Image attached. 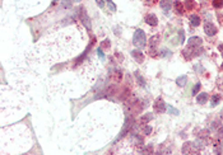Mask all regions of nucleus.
<instances>
[{"mask_svg": "<svg viewBox=\"0 0 223 155\" xmlns=\"http://www.w3.org/2000/svg\"><path fill=\"white\" fill-rule=\"evenodd\" d=\"M167 109H168V113H171V114H175V116H177V114L180 113L179 111L176 109V108H174V107H172V106H168V107H167Z\"/></svg>", "mask_w": 223, "mask_h": 155, "instance_id": "nucleus-25", "label": "nucleus"}, {"mask_svg": "<svg viewBox=\"0 0 223 155\" xmlns=\"http://www.w3.org/2000/svg\"><path fill=\"white\" fill-rule=\"evenodd\" d=\"M221 117H222V120H223V109H222V112H221Z\"/></svg>", "mask_w": 223, "mask_h": 155, "instance_id": "nucleus-37", "label": "nucleus"}, {"mask_svg": "<svg viewBox=\"0 0 223 155\" xmlns=\"http://www.w3.org/2000/svg\"><path fill=\"white\" fill-rule=\"evenodd\" d=\"M199 90H200V83H196L195 86H194V89H192V95H195Z\"/></svg>", "mask_w": 223, "mask_h": 155, "instance_id": "nucleus-27", "label": "nucleus"}, {"mask_svg": "<svg viewBox=\"0 0 223 155\" xmlns=\"http://www.w3.org/2000/svg\"><path fill=\"white\" fill-rule=\"evenodd\" d=\"M108 46H110V41H108V39H105V41L101 43V48H107Z\"/></svg>", "mask_w": 223, "mask_h": 155, "instance_id": "nucleus-29", "label": "nucleus"}, {"mask_svg": "<svg viewBox=\"0 0 223 155\" xmlns=\"http://www.w3.org/2000/svg\"><path fill=\"white\" fill-rule=\"evenodd\" d=\"M217 27H215L213 23H205L204 24V32L207 33L208 36H214L217 35Z\"/></svg>", "mask_w": 223, "mask_h": 155, "instance_id": "nucleus-6", "label": "nucleus"}, {"mask_svg": "<svg viewBox=\"0 0 223 155\" xmlns=\"http://www.w3.org/2000/svg\"><path fill=\"white\" fill-rule=\"evenodd\" d=\"M129 97H130V90H129L128 88H125L124 89V92L121 93V95H120V98H121L122 100H125V99H128Z\"/></svg>", "mask_w": 223, "mask_h": 155, "instance_id": "nucleus-21", "label": "nucleus"}, {"mask_svg": "<svg viewBox=\"0 0 223 155\" xmlns=\"http://www.w3.org/2000/svg\"><path fill=\"white\" fill-rule=\"evenodd\" d=\"M192 146H194V144L186 143L182 146V154H192Z\"/></svg>", "mask_w": 223, "mask_h": 155, "instance_id": "nucleus-12", "label": "nucleus"}, {"mask_svg": "<svg viewBox=\"0 0 223 155\" xmlns=\"http://www.w3.org/2000/svg\"><path fill=\"white\" fill-rule=\"evenodd\" d=\"M74 1H76V3H79V1H81V0H74Z\"/></svg>", "mask_w": 223, "mask_h": 155, "instance_id": "nucleus-38", "label": "nucleus"}, {"mask_svg": "<svg viewBox=\"0 0 223 155\" xmlns=\"http://www.w3.org/2000/svg\"><path fill=\"white\" fill-rule=\"evenodd\" d=\"M97 53H98V56L101 57L102 60H105V53H104V51H102V48H101V47H99V48L97 50Z\"/></svg>", "mask_w": 223, "mask_h": 155, "instance_id": "nucleus-31", "label": "nucleus"}, {"mask_svg": "<svg viewBox=\"0 0 223 155\" xmlns=\"http://www.w3.org/2000/svg\"><path fill=\"white\" fill-rule=\"evenodd\" d=\"M218 50H219V51H221V52L223 53V45H219V46H218Z\"/></svg>", "mask_w": 223, "mask_h": 155, "instance_id": "nucleus-36", "label": "nucleus"}, {"mask_svg": "<svg viewBox=\"0 0 223 155\" xmlns=\"http://www.w3.org/2000/svg\"><path fill=\"white\" fill-rule=\"evenodd\" d=\"M222 69H223V62H222Z\"/></svg>", "mask_w": 223, "mask_h": 155, "instance_id": "nucleus-39", "label": "nucleus"}, {"mask_svg": "<svg viewBox=\"0 0 223 155\" xmlns=\"http://www.w3.org/2000/svg\"><path fill=\"white\" fill-rule=\"evenodd\" d=\"M161 8L165 12H168L172 8V0H162L161 1Z\"/></svg>", "mask_w": 223, "mask_h": 155, "instance_id": "nucleus-11", "label": "nucleus"}, {"mask_svg": "<svg viewBox=\"0 0 223 155\" xmlns=\"http://www.w3.org/2000/svg\"><path fill=\"white\" fill-rule=\"evenodd\" d=\"M207 100H208V94L207 93H200L198 95V98H196V102H198L199 104L207 103Z\"/></svg>", "mask_w": 223, "mask_h": 155, "instance_id": "nucleus-13", "label": "nucleus"}, {"mask_svg": "<svg viewBox=\"0 0 223 155\" xmlns=\"http://www.w3.org/2000/svg\"><path fill=\"white\" fill-rule=\"evenodd\" d=\"M133 43L134 46H136L138 48H143L147 45V37H145L144 31L142 29H136L134 33V37H133Z\"/></svg>", "mask_w": 223, "mask_h": 155, "instance_id": "nucleus-1", "label": "nucleus"}, {"mask_svg": "<svg viewBox=\"0 0 223 155\" xmlns=\"http://www.w3.org/2000/svg\"><path fill=\"white\" fill-rule=\"evenodd\" d=\"M151 132H152V127H151V126H145V127H144V134H145V135H149Z\"/></svg>", "mask_w": 223, "mask_h": 155, "instance_id": "nucleus-33", "label": "nucleus"}, {"mask_svg": "<svg viewBox=\"0 0 223 155\" xmlns=\"http://www.w3.org/2000/svg\"><path fill=\"white\" fill-rule=\"evenodd\" d=\"M135 76H136V79H138V83H139V85H142V86H145V82H144V79L140 76V74L139 73H135Z\"/></svg>", "mask_w": 223, "mask_h": 155, "instance_id": "nucleus-22", "label": "nucleus"}, {"mask_svg": "<svg viewBox=\"0 0 223 155\" xmlns=\"http://www.w3.org/2000/svg\"><path fill=\"white\" fill-rule=\"evenodd\" d=\"M217 84H218V88L223 90V78H219L218 82H217Z\"/></svg>", "mask_w": 223, "mask_h": 155, "instance_id": "nucleus-32", "label": "nucleus"}, {"mask_svg": "<svg viewBox=\"0 0 223 155\" xmlns=\"http://www.w3.org/2000/svg\"><path fill=\"white\" fill-rule=\"evenodd\" d=\"M186 82H188V76L186 75H182V76H179L177 79H176V83H177L179 86H184Z\"/></svg>", "mask_w": 223, "mask_h": 155, "instance_id": "nucleus-16", "label": "nucleus"}, {"mask_svg": "<svg viewBox=\"0 0 223 155\" xmlns=\"http://www.w3.org/2000/svg\"><path fill=\"white\" fill-rule=\"evenodd\" d=\"M213 6H214V8H217V9L222 8V6H223V0H213Z\"/></svg>", "mask_w": 223, "mask_h": 155, "instance_id": "nucleus-23", "label": "nucleus"}, {"mask_svg": "<svg viewBox=\"0 0 223 155\" xmlns=\"http://www.w3.org/2000/svg\"><path fill=\"white\" fill-rule=\"evenodd\" d=\"M152 118H153V114L152 113H147V114H144V116L140 118V123L142 125H147Z\"/></svg>", "mask_w": 223, "mask_h": 155, "instance_id": "nucleus-15", "label": "nucleus"}, {"mask_svg": "<svg viewBox=\"0 0 223 155\" xmlns=\"http://www.w3.org/2000/svg\"><path fill=\"white\" fill-rule=\"evenodd\" d=\"M190 22H191V26L198 27L199 24H200V18H199L198 15H191L190 17Z\"/></svg>", "mask_w": 223, "mask_h": 155, "instance_id": "nucleus-17", "label": "nucleus"}, {"mask_svg": "<svg viewBox=\"0 0 223 155\" xmlns=\"http://www.w3.org/2000/svg\"><path fill=\"white\" fill-rule=\"evenodd\" d=\"M131 56L135 59L136 62H143L144 61V55H143L142 51H139V50H134V51H131Z\"/></svg>", "mask_w": 223, "mask_h": 155, "instance_id": "nucleus-10", "label": "nucleus"}, {"mask_svg": "<svg viewBox=\"0 0 223 155\" xmlns=\"http://www.w3.org/2000/svg\"><path fill=\"white\" fill-rule=\"evenodd\" d=\"M153 108H154V111L157 113H163L165 111H166V103H165V100L159 97V98L156 99V102L154 104H153Z\"/></svg>", "mask_w": 223, "mask_h": 155, "instance_id": "nucleus-5", "label": "nucleus"}, {"mask_svg": "<svg viewBox=\"0 0 223 155\" xmlns=\"http://www.w3.org/2000/svg\"><path fill=\"white\" fill-rule=\"evenodd\" d=\"M110 78H111L114 82L119 83V82H121V79H122V73L120 71L119 69H115V70H112V71L110 73Z\"/></svg>", "mask_w": 223, "mask_h": 155, "instance_id": "nucleus-7", "label": "nucleus"}, {"mask_svg": "<svg viewBox=\"0 0 223 155\" xmlns=\"http://www.w3.org/2000/svg\"><path fill=\"white\" fill-rule=\"evenodd\" d=\"M174 6H175V10H176L177 14H184V6H182L181 1H175Z\"/></svg>", "mask_w": 223, "mask_h": 155, "instance_id": "nucleus-14", "label": "nucleus"}, {"mask_svg": "<svg viewBox=\"0 0 223 155\" xmlns=\"http://www.w3.org/2000/svg\"><path fill=\"white\" fill-rule=\"evenodd\" d=\"M219 100H221V97L218 95V94H215V95L212 97V100H210V106L212 107H215L217 104L219 103Z\"/></svg>", "mask_w": 223, "mask_h": 155, "instance_id": "nucleus-19", "label": "nucleus"}, {"mask_svg": "<svg viewBox=\"0 0 223 155\" xmlns=\"http://www.w3.org/2000/svg\"><path fill=\"white\" fill-rule=\"evenodd\" d=\"M61 5H63V8H70V5H72V0H63Z\"/></svg>", "mask_w": 223, "mask_h": 155, "instance_id": "nucleus-26", "label": "nucleus"}, {"mask_svg": "<svg viewBox=\"0 0 223 155\" xmlns=\"http://www.w3.org/2000/svg\"><path fill=\"white\" fill-rule=\"evenodd\" d=\"M96 1H97V5L99 8H104L105 6V0H96Z\"/></svg>", "mask_w": 223, "mask_h": 155, "instance_id": "nucleus-35", "label": "nucleus"}, {"mask_svg": "<svg viewBox=\"0 0 223 155\" xmlns=\"http://www.w3.org/2000/svg\"><path fill=\"white\" fill-rule=\"evenodd\" d=\"M185 8L191 10V9L195 8V1L194 0H185Z\"/></svg>", "mask_w": 223, "mask_h": 155, "instance_id": "nucleus-18", "label": "nucleus"}, {"mask_svg": "<svg viewBox=\"0 0 223 155\" xmlns=\"http://www.w3.org/2000/svg\"><path fill=\"white\" fill-rule=\"evenodd\" d=\"M107 3H108V6H110V10L116 12V5L112 3V0H107Z\"/></svg>", "mask_w": 223, "mask_h": 155, "instance_id": "nucleus-28", "label": "nucleus"}, {"mask_svg": "<svg viewBox=\"0 0 223 155\" xmlns=\"http://www.w3.org/2000/svg\"><path fill=\"white\" fill-rule=\"evenodd\" d=\"M116 86L115 85H110V86H107V89H106V93L105 94H107V95H112V94H115L116 93Z\"/></svg>", "mask_w": 223, "mask_h": 155, "instance_id": "nucleus-20", "label": "nucleus"}, {"mask_svg": "<svg viewBox=\"0 0 223 155\" xmlns=\"http://www.w3.org/2000/svg\"><path fill=\"white\" fill-rule=\"evenodd\" d=\"M133 123H134V121H133V118H130V117H128V118H126V121H125V123H124V126H122L121 132H120V135L117 136V139H116V141H119L120 139H122V137H124L125 135L129 132V130L131 129Z\"/></svg>", "mask_w": 223, "mask_h": 155, "instance_id": "nucleus-3", "label": "nucleus"}, {"mask_svg": "<svg viewBox=\"0 0 223 155\" xmlns=\"http://www.w3.org/2000/svg\"><path fill=\"white\" fill-rule=\"evenodd\" d=\"M159 41V36L156 35L151 38V42H149V52H151V56H156L157 55V45Z\"/></svg>", "mask_w": 223, "mask_h": 155, "instance_id": "nucleus-4", "label": "nucleus"}, {"mask_svg": "<svg viewBox=\"0 0 223 155\" xmlns=\"http://www.w3.org/2000/svg\"><path fill=\"white\" fill-rule=\"evenodd\" d=\"M189 46L190 47H200L201 46V38H199V37H191V38H189Z\"/></svg>", "mask_w": 223, "mask_h": 155, "instance_id": "nucleus-9", "label": "nucleus"}, {"mask_svg": "<svg viewBox=\"0 0 223 155\" xmlns=\"http://www.w3.org/2000/svg\"><path fill=\"white\" fill-rule=\"evenodd\" d=\"M145 23L149 24V26H152V27H156L158 24V19L154 14H148L147 17H145Z\"/></svg>", "mask_w": 223, "mask_h": 155, "instance_id": "nucleus-8", "label": "nucleus"}, {"mask_svg": "<svg viewBox=\"0 0 223 155\" xmlns=\"http://www.w3.org/2000/svg\"><path fill=\"white\" fill-rule=\"evenodd\" d=\"M179 35H180V42L184 43V41H185V33H184V31H180Z\"/></svg>", "mask_w": 223, "mask_h": 155, "instance_id": "nucleus-30", "label": "nucleus"}, {"mask_svg": "<svg viewBox=\"0 0 223 155\" xmlns=\"http://www.w3.org/2000/svg\"><path fill=\"white\" fill-rule=\"evenodd\" d=\"M143 153H144V154H151V153H153V147H152V146H148L147 149L143 150Z\"/></svg>", "mask_w": 223, "mask_h": 155, "instance_id": "nucleus-34", "label": "nucleus"}, {"mask_svg": "<svg viewBox=\"0 0 223 155\" xmlns=\"http://www.w3.org/2000/svg\"><path fill=\"white\" fill-rule=\"evenodd\" d=\"M161 55H162V57H170V56L172 55V52L170 51V50H167V48H162Z\"/></svg>", "mask_w": 223, "mask_h": 155, "instance_id": "nucleus-24", "label": "nucleus"}, {"mask_svg": "<svg viewBox=\"0 0 223 155\" xmlns=\"http://www.w3.org/2000/svg\"><path fill=\"white\" fill-rule=\"evenodd\" d=\"M78 13H79V18H81V22L85 26V28L91 29V19H89V17H88V14H87V12H85V9L83 8V6H81Z\"/></svg>", "mask_w": 223, "mask_h": 155, "instance_id": "nucleus-2", "label": "nucleus"}]
</instances>
